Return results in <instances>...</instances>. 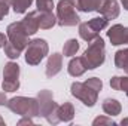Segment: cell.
Listing matches in <instances>:
<instances>
[{
	"mask_svg": "<svg viewBox=\"0 0 128 126\" xmlns=\"http://www.w3.org/2000/svg\"><path fill=\"white\" fill-rule=\"evenodd\" d=\"M57 24V16L52 13V10L48 12H39V28L49 30Z\"/></svg>",
	"mask_w": 128,
	"mask_h": 126,
	"instance_id": "17",
	"label": "cell"
},
{
	"mask_svg": "<svg viewBox=\"0 0 128 126\" xmlns=\"http://www.w3.org/2000/svg\"><path fill=\"white\" fill-rule=\"evenodd\" d=\"M21 22H22V27L28 36H33L34 33H37V30H39V10L28 12V15H26V18Z\"/></svg>",
	"mask_w": 128,
	"mask_h": 126,
	"instance_id": "13",
	"label": "cell"
},
{
	"mask_svg": "<svg viewBox=\"0 0 128 126\" xmlns=\"http://www.w3.org/2000/svg\"><path fill=\"white\" fill-rule=\"evenodd\" d=\"M8 108L14 111L15 114H20L22 117H36L39 116V102L37 98H26V96H15L12 99H8L6 102Z\"/></svg>",
	"mask_w": 128,
	"mask_h": 126,
	"instance_id": "2",
	"label": "cell"
},
{
	"mask_svg": "<svg viewBox=\"0 0 128 126\" xmlns=\"http://www.w3.org/2000/svg\"><path fill=\"white\" fill-rule=\"evenodd\" d=\"M37 102H39V116L45 117L52 125L60 123V120L57 117L58 104L54 101L51 91H40L37 95Z\"/></svg>",
	"mask_w": 128,
	"mask_h": 126,
	"instance_id": "4",
	"label": "cell"
},
{
	"mask_svg": "<svg viewBox=\"0 0 128 126\" xmlns=\"http://www.w3.org/2000/svg\"><path fill=\"white\" fill-rule=\"evenodd\" d=\"M107 24H109V19H106L104 16L92 18V19H90V21H86V22H82V24L79 25V36H80L85 42L91 43L94 39L98 37V33L101 31L103 28L107 27Z\"/></svg>",
	"mask_w": 128,
	"mask_h": 126,
	"instance_id": "6",
	"label": "cell"
},
{
	"mask_svg": "<svg viewBox=\"0 0 128 126\" xmlns=\"http://www.w3.org/2000/svg\"><path fill=\"white\" fill-rule=\"evenodd\" d=\"M67 70H68V74H70V76H73V77H80V76L88 70V67H86V64H85V61H84L82 57H76V58H73V60L68 63Z\"/></svg>",
	"mask_w": 128,
	"mask_h": 126,
	"instance_id": "14",
	"label": "cell"
},
{
	"mask_svg": "<svg viewBox=\"0 0 128 126\" xmlns=\"http://www.w3.org/2000/svg\"><path fill=\"white\" fill-rule=\"evenodd\" d=\"M8 39H9V42L15 46V48H18L21 52L28 46V34L27 31L24 30V27H22V22H12V24H9L8 25Z\"/></svg>",
	"mask_w": 128,
	"mask_h": 126,
	"instance_id": "9",
	"label": "cell"
},
{
	"mask_svg": "<svg viewBox=\"0 0 128 126\" xmlns=\"http://www.w3.org/2000/svg\"><path fill=\"white\" fill-rule=\"evenodd\" d=\"M2 1H6V3H12V0H2Z\"/></svg>",
	"mask_w": 128,
	"mask_h": 126,
	"instance_id": "34",
	"label": "cell"
},
{
	"mask_svg": "<svg viewBox=\"0 0 128 126\" xmlns=\"http://www.w3.org/2000/svg\"><path fill=\"white\" fill-rule=\"evenodd\" d=\"M18 125H33V120H32V117H24V119H21L20 122H18Z\"/></svg>",
	"mask_w": 128,
	"mask_h": 126,
	"instance_id": "27",
	"label": "cell"
},
{
	"mask_svg": "<svg viewBox=\"0 0 128 126\" xmlns=\"http://www.w3.org/2000/svg\"><path fill=\"white\" fill-rule=\"evenodd\" d=\"M61 67H63V55L52 54L48 58V63H46V77L51 79V77L57 76L61 71Z\"/></svg>",
	"mask_w": 128,
	"mask_h": 126,
	"instance_id": "11",
	"label": "cell"
},
{
	"mask_svg": "<svg viewBox=\"0 0 128 126\" xmlns=\"http://www.w3.org/2000/svg\"><path fill=\"white\" fill-rule=\"evenodd\" d=\"M107 37L110 39V43L115 46L127 45L128 43V27H124L121 24L112 25L107 31Z\"/></svg>",
	"mask_w": 128,
	"mask_h": 126,
	"instance_id": "10",
	"label": "cell"
},
{
	"mask_svg": "<svg viewBox=\"0 0 128 126\" xmlns=\"http://www.w3.org/2000/svg\"><path fill=\"white\" fill-rule=\"evenodd\" d=\"M76 6L73 0H60L57 4V22L61 27H73L79 24Z\"/></svg>",
	"mask_w": 128,
	"mask_h": 126,
	"instance_id": "5",
	"label": "cell"
},
{
	"mask_svg": "<svg viewBox=\"0 0 128 126\" xmlns=\"http://www.w3.org/2000/svg\"><path fill=\"white\" fill-rule=\"evenodd\" d=\"M110 86L115 91H122L128 95V77H119V76L112 77L110 79Z\"/></svg>",
	"mask_w": 128,
	"mask_h": 126,
	"instance_id": "19",
	"label": "cell"
},
{
	"mask_svg": "<svg viewBox=\"0 0 128 126\" xmlns=\"http://www.w3.org/2000/svg\"><path fill=\"white\" fill-rule=\"evenodd\" d=\"M84 61L86 64L88 70H94L97 67H100L106 60V48H104V40L101 37H97L91 42V45L88 46V49L84 52L82 55Z\"/></svg>",
	"mask_w": 128,
	"mask_h": 126,
	"instance_id": "3",
	"label": "cell"
},
{
	"mask_svg": "<svg viewBox=\"0 0 128 126\" xmlns=\"http://www.w3.org/2000/svg\"><path fill=\"white\" fill-rule=\"evenodd\" d=\"M3 49H4V55H6L8 58H10V60H18V57L21 55V51H20L18 48H15L10 42H8Z\"/></svg>",
	"mask_w": 128,
	"mask_h": 126,
	"instance_id": "23",
	"label": "cell"
},
{
	"mask_svg": "<svg viewBox=\"0 0 128 126\" xmlns=\"http://www.w3.org/2000/svg\"><path fill=\"white\" fill-rule=\"evenodd\" d=\"M20 65L14 61L8 63L3 70V83L2 88L4 92H15L20 88Z\"/></svg>",
	"mask_w": 128,
	"mask_h": 126,
	"instance_id": "8",
	"label": "cell"
},
{
	"mask_svg": "<svg viewBox=\"0 0 128 126\" xmlns=\"http://www.w3.org/2000/svg\"><path fill=\"white\" fill-rule=\"evenodd\" d=\"M48 43L43 39H34L26 48V63L28 65H37L48 55Z\"/></svg>",
	"mask_w": 128,
	"mask_h": 126,
	"instance_id": "7",
	"label": "cell"
},
{
	"mask_svg": "<svg viewBox=\"0 0 128 126\" xmlns=\"http://www.w3.org/2000/svg\"><path fill=\"white\" fill-rule=\"evenodd\" d=\"M124 71H125V73H127V74H128V65H127V67H125V68H124Z\"/></svg>",
	"mask_w": 128,
	"mask_h": 126,
	"instance_id": "33",
	"label": "cell"
},
{
	"mask_svg": "<svg viewBox=\"0 0 128 126\" xmlns=\"http://www.w3.org/2000/svg\"><path fill=\"white\" fill-rule=\"evenodd\" d=\"M101 88H103V82L98 77H91L84 83H80V82L72 83L70 91H72V95L74 98L82 101L86 107H94Z\"/></svg>",
	"mask_w": 128,
	"mask_h": 126,
	"instance_id": "1",
	"label": "cell"
},
{
	"mask_svg": "<svg viewBox=\"0 0 128 126\" xmlns=\"http://www.w3.org/2000/svg\"><path fill=\"white\" fill-rule=\"evenodd\" d=\"M57 117L60 122H72L74 117V108L70 102H64L57 108Z\"/></svg>",
	"mask_w": 128,
	"mask_h": 126,
	"instance_id": "16",
	"label": "cell"
},
{
	"mask_svg": "<svg viewBox=\"0 0 128 126\" xmlns=\"http://www.w3.org/2000/svg\"><path fill=\"white\" fill-rule=\"evenodd\" d=\"M8 43V39L3 33H0V48H4V45Z\"/></svg>",
	"mask_w": 128,
	"mask_h": 126,
	"instance_id": "28",
	"label": "cell"
},
{
	"mask_svg": "<svg viewBox=\"0 0 128 126\" xmlns=\"http://www.w3.org/2000/svg\"><path fill=\"white\" fill-rule=\"evenodd\" d=\"M121 110H122V107H121V104H119V101H116V99H112V98H107V99H104V102H103V111L107 114V116H118L119 113H121Z\"/></svg>",
	"mask_w": 128,
	"mask_h": 126,
	"instance_id": "18",
	"label": "cell"
},
{
	"mask_svg": "<svg viewBox=\"0 0 128 126\" xmlns=\"http://www.w3.org/2000/svg\"><path fill=\"white\" fill-rule=\"evenodd\" d=\"M76 9H79L80 12H94L100 10L101 4L104 3V0H73Z\"/></svg>",
	"mask_w": 128,
	"mask_h": 126,
	"instance_id": "15",
	"label": "cell"
},
{
	"mask_svg": "<svg viewBox=\"0 0 128 126\" xmlns=\"http://www.w3.org/2000/svg\"><path fill=\"white\" fill-rule=\"evenodd\" d=\"M6 102H8V98L4 92H0V105H6Z\"/></svg>",
	"mask_w": 128,
	"mask_h": 126,
	"instance_id": "29",
	"label": "cell"
},
{
	"mask_svg": "<svg viewBox=\"0 0 128 126\" xmlns=\"http://www.w3.org/2000/svg\"><path fill=\"white\" fill-rule=\"evenodd\" d=\"M121 125H128V119H124V120L121 122Z\"/></svg>",
	"mask_w": 128,
	"mask_h": 126,
	"instance_id": "31",
	"label": "cell"
},
{
	"mask_svg": "<svg viewBox=\"0 0 128 126\" xmlns=\"http://www.w3.org/2000/svg\"><path fill=\"white\" fill-rule=\"evenodd\" d=\"M8 12H9V3L0 0V19H3L8 15Z\"/></svg>",
	"mask_w": 128,
	"mask_h": 126,
	"instance_id": "26",
	"label": "cell"
},
{
	"mask_svg": "<svg viewBox=\"0 0 128 126\" xmlns=\"http://www.w3.org/2000/svg\"><path fill=\"white\" fill-rule=\"evenodd\" d=\"M32 3L33 0H12V7L15 13H24L32 6Z\"/></svg>",
	"mask_w": 128,
	"mask_h": 126,
	"instance_id": "22",
	"label": "cell"
},
{
	"mask_svg": "<svg viewBox=\"0 0 128 126\" xmlns=\"http://www.w3.org/2000/svg\"><path fill=\"white\" fill-rule=\"evenodd\" d=\"M36 4L39 12H48V10H52L54 0H36Z\"/></svg>",
	"mask_w": 128,
	"mask_h": 126,
	"instance_id": "24",
	"label": "cell"
},
{
	"mask_svg": "<svg viewBox=\"0 0 128 126\" xmlns=\"http://www.w3.org/2000/svg\"><path fill=\"white\" fill-rule=\"evenodd\" d=\"M122 6H124V9L128 10V0H122Z\"/></svg>",
	"mask_w": 128,
	"mask_h": 126,
	"instance_id": "30",
	"label": "cell"
},
{
	"mask_svg": "<svg viewBox=\"0 0 128 126\" xmlns=\"http://www.w3.org/2000/svg\"><path fill=\"white\" fill-rule=\"evenodd\" d=\"M92 125L98 126V125H116V123L112 119H109V117H97L96 120L92 122Z\"/></svg>",
	"mask_w": 128,
	"mask_h": 126,
	"instance_id": "25",
	"label": "cell"
},
{
	"mask_svg": "<svg viewBox=\"0 0 128 126\" xmlns=\"http://www.w3.org/2000/svg\"><path fill=\"white\" fill-rule=\"evenodd\" d=\"M115 65L118 68H122V70L128 65V48L121 49L115 54Z\"/></svg>",
	"mask_w": 128,
	"mask_h": 126,
	"instance_id": "21",
	"label": "cell"
},
{
	"mask_svg": "<svg viewBox=\"0 0 128 126\" xmlns=\"http://www.w3.org/2000/svg\"><path fill=\"white\" fill-rule=\"evenodd\" d=\"M0 125H4V122H3V119L0 117Z\"/></svg>",
	"mask_w": 128,
	"mask_h": 126,
	"instance_id": "32",
	"label": "cell"
},
{
	"mask_svg": "<svg viewBox=\"0 0 128 126\" xmlns=\"http://www.w3.org/2000/svg\"><path fill=\"white\" fill-rule=\"evenodd\" d=\"M98 12L101 13V16H104L109 21L115 19L119 15V4H118L116 0H104V3L101 4V7H100Z\"/></svg>",
	"mask_w": 128,
	"mask_h": 126,
	"instance_id": "12",
	"label": "cell"
},
{
	"mask_svg": "<svg viewBox=\"0 0 128 126\" xmlns=\"http://www.w3.org/2000/svg\"><path fill=\"white\" fill-rule=\"evenodd\" d=\"M79 51V42L76 39H70L64 43L63 48V55L64 57H73L76 55V52Z\"/></svg>",
	"mask_w": 128,
	"mask_h": 126,
	"instance_id": "20",
	"label": "cell"
}]
</instances>
